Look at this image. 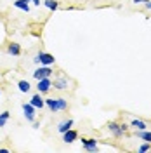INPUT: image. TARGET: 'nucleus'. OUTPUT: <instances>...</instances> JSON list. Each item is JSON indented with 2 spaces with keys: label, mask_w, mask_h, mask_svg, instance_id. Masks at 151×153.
<instances>
[{
  "label": "nucleus",
  "mask_w": 151,
  "mask_h": 153,
  "mask_svg": "<svg viewBox=\"0 0 151 153\" xmlns=\"http://www.w3.org/2000/svg\"><path fill=\"white\" fill-rule=\"evenodd\" d=\"M45 106L52 113H57V111L68 110V101L64 97H49V99H45Z\"/></svg>",
  "instance_id": "f257e3e1"
},
{
  "label": "nucleus",
  "mask_w": 151,
  "mask_h": 153,
  "mask_svg": "<svg viewBox=\"0 0 151 153\" xmlns=\"http://www.w3.org/2000/svg\"><path fill=\"white\" fill-rule=\"evenodd\" d=\"M33 61L37 63V65H45V66H52L54 63H56V57L52 56V54H49V52H38L37 56L33 57Z\"/></svg>",
  "instance_id": "f03ea898"
},
{
  "label": "nucleus",
  "mask_w": 151,
  "mask_h": 153,
  "mask_svg": "<svg viewBox=\"0 0 151 153\" xmlns=\"http://www.w3.org/2000/svg\"><path fill=\"white\" fill-rule=\"evenodd\" d=\"M21 108H23V115H24V118H26L28 122H35L37 108L31 105V103H23V105H21Z\"/></svg>",
  "instance_id": "7ed1b4c3"
},
{
  "label": "nucleus",
  "mask_w": 151,
  "mask_h": 153,
  "mask_svg": "<svg viewBox=\"0 0 151 153\" xmlns=\"http://www.w3.org/2000/svg\"><path fill=\"white\" fill-rule=\"evenodd\" d=\"M47 76H52V68L45 66V65H40V66L33 71V78L35 80H40V78H47Z\"/></svg>",
  "instance_id": "20e7f679"
},
{
  "label": "nucleus",
  "mask_w": 151,
  "mask_h": 153,
  "mask_svg": "<svg viewBox=\"0 0 151 153\" xmlns=\"http://www.w3.org/2000/svg\"><path fill=\"white\" fill-rule=\"evenodd\" d=\"M37 91L40 92V94H47L49 91L52 89V80H50V76H47V78H40V80H37Z\"/></svg>",
  "instance_id": "39448f33"
},
{
  "label": "nucleus",
  "mask_w": 151,
  "mask_h": 153,
  "mask_svg": "<svg viewBox=\"0 0 151 153\" xmlns=\"http://www.w3.org/2000/svg\"><path fill=\"white\" fill-rule=\"evenodd\" d=\"M82 146H84V150L87 152H97L99 148H97V141L92 139V137H82Z\"/></svg>",
  "instance_id": "423d86ee"
},
{
  "label": "nucleus",
  "mask_w": 151,
  "mask_h": 153,
  "mask_svg": "<svg viewBox=\"0 0 151 153\" xmlns=\"http://www.w3.org/2000/svg\"><path fill=\"white\" fill-rule=\"evenodd\" d=\"M108 131L113 134L115 137H122L123 134H125L122 129V124H118V122H110L108 124Z\"/></svg>",
  "instance_id": "0eeeda50"
},
{
  "label": "nucleus",
  "mask_w": 151,
  "mask_h": 153,
  "mask_svg": "<svg viewBox=\"0 0 151 153\" xmlns=\"http://www.w3.org/2000/svg\"><path fill=\"white\" fill-rule=\"evenodd\" d=\"M52 87H54L56 91H66L68 89V78L66 76H57V78H54Z\"/></svg>",
  "instance_id": "6e6552de"
},
{
  "label": "nucleus",
  "mask_w": 151,
  "mask_h": 153,
  "mask_svg": "<svg viewBox=\"0 0 151 153\" xmlns=\"http://www.w3.org/2000/svg\"><path fill=\"white\" fill-rule=\"evenodd\" d=\"M76 139H78V132H76L75 129H70V131H66V132L63 134V141H64L66 144L75 143Z\"/></svg>",
  "instance_id": "1a4fd4ad"
},
{
  "label": "nucleus",
  "mask_w": 151,
  "mask_h": 153,
  "mask_svg": "<svg viewBox=\"0 0 151 153\" xmlns=\"http://www.w3.org/2000/svg\"><path fill=\"white\" fill-rule=\"evenodd\" d=\"M30 103H31V105L35 106L37 110H42V108L45 106V99H44V97H42V94L38 92V94L31 96V99H30Z\"/></svg>",
  "instance_id": "9d476101"
},
{
  "label": "nucleus",
  "mask_w": 151,
  "mask_h": 153,
  "mask_svg": "<svg viewBox=\"0 0 151 153\" xmlns=\"http://www.w3.org/2000/svg\"><path fill=\"white\" fill-rule=\"evenodd\" d=\"M71 127H73V120H71V118H66V120H63V122L57 124V132L64 134L66 131H70Z\"/></svg>",
  "instance_id": "9b49d317"
},
{
  "label": "nucleus",
  "mask_w": 151,
  "mask_h": 153,
  "mask_svg": "<svg viewBox=\"0 0 151 153\" xmlns=\"http://www.w3.org/2000/svg\"><path fill=\"white\" fill-rule=\"evenodd\" d=\"M130 127H132L134 131H146V129H148V124H146L144 120H141V118H132Z\"/></svg>",
  "instance_id": "f8f14e48"
},
{
  "label": "nucleus",
  "mask_w": 151,
  "mask_h": 153,
  "mask_svg": "<svg viewBox=\"0 0 151 153\" xmlns=\"http://www.w3.org/2000/svg\"><path fill=\"white\" fill-rule=\"evenodd\" d=\"M7 54L12 57H16L21 54V45L19 44H16V42H10L9 45H7Z\"/></svg>",
  "instance_id": "ddd939ff"
},
{
  "label": "nucleus",
  "mask_w": 151,
  "mask_h": 153,
  "mask_svg": "<svg viewBox=\"0 0 151 153\" xmlns=\"http://www.w3.org/2000/svg\"><path fill=\"white\" fill-rule=\"evenodd\" d=\"M134 136L146 141V143H151V131H148V129L146 131H134Z\"/></svg>",
  "instance_id": "4468645a"
},
{
  "label": "nucleus",
  "mask_w": 151,
  "mask_h": 153,
  "mask_svg": "<svg viewBox=\"0 0 151 153\" xmlns=\"http://www.w3.org/2000/svg\"><path fill=\"white\" fill-rule=\"evenodd\" d=\"M14 7L21 9L23 12H30V4H28V0H16V2H14Z\"/></svg>",
  "instance_id": "2eb2a0df"
},
{
  "label": "nucleus",
  "mask_w": 151,
  "mask_h": 153,
  "mask_svg": "<svg viewBox=\"0 0 151 153\" xmlns=\"http://www.w3.org/2000/svg\"><path fill=\"white\" fill-rule=\"evenodd\" d=\"M18 89L21 91V92H30L31 84H30L28 80H19V82H18Z\"/></svg>",
  "instance_id": "dca6fc26"
},
{
  "label": "nucleus",
  "mask_w": 151,
  "mask_h": 153,
  "mask_svg": "<svg viewBox=\"0 0 151 153\" xmlns=\"http://www.w3.org/2000/svg\"><path fill=\"white\" fill-rule=\"evenodd\" d=\"M44 5H45L49 10H57L59 9V2H57V0H44Z\"/></svg>",
  "instance_id": "f3484780"
},
{
  "label": "nucleus",
  "mask_w": 151,
  "mask_h": 153,
  "mask_svg": "<svg viewBox=\"0 0 151 153\" xmlns=\"http://www.w3.org/2000/svg\"><path fill=\"white\" fill-rule=\"evenodd\" d=\"M9 117H10L9 111H2V113H0V127H5L7 120H9Z\"/></svg>",
  "instance_id": "a211bd4d"
},
{
  "label": "nucleus",
  "mask_w": 151,
  "mask_h": 153,
  "mask_svg": "<svg viewBox=\"0 0 151 153\" xmlns=\"http://www.w3.org/2000/svg\"><path fill=\"white\" fill-rule=\"evenodd\" d=\"M137 150H139L141 153H146V152H150V150H151V143H144V144H141V146H139Z\"/></svg>",
  "instance_id": "6ab92c4d"
},
{
  "label": "nucleus",
  "mask_w": 151,
  "mask_h": 153,
  "mask_svg": "<svg viewBox=\"0 0 151 153\" xmlns=\"http://www.w3.org/2000/svg\"><path fill=\"white\" fill-rule=\"evenodd\" d=\"M144 7L151 10V0H146V2H144Z\"/></svg>",
  "instance_id": "aec40b11"
},
{
  "label": "nucleus",
  "mask_w": 151,
  "mask_h": 153,
  "mask_svg": "<svg viewBox=\"0 0 151 153\" xmlns=\"http://www.w3.org/2000/svg\"><path fill=\"white\" fill-rule=\"evenodd\" d=\"M134 4H137V5H139V4H144V2H146V0H132Z\"/></svg>",
  "instance_id": "412c9836"
},
{
  "label": "nucleus",
  "mask_w": 151,
  "mask_h": 153,
  "mask_svg": "<svg viewBox=\"0 0 151 153\" xmlns=\"http://www.w3.org/2000/svg\"><path fill=\"white\" fill-rule=\"evenodd\" d=\"M31 2H33V5H37V7L40 5V0H31Z\"/></svg>",
  "instance_id": "4be33fe9"
},
{
  "label": "nucleus",
  "mask_w": 151,
  "mask_h": 153,
  "mask_svg": "<svg viewBox=\"0 0 151 153\" xmlns=\"http://www.w3.org/2000/svg\"><path fill=\"white\" fill-rule=\"evenodd\" d=\"M0 153H9V150L7 148H0Z\"/></svg>",
  "instance_id": "5701e85b"
},
{
  "label": "nucleus",
  "mask_w": 151,
  "mask_h": 153,
  "mask_svg": "<svg viewBox=\"0 0 151 153\" xmlns=\"http://www.w3.org/2000/svg\"><path fill=\"white\" fill-rule=\"evenodd\" d=\"M0 97H2V89H0Z\"/></svg>",
  "instance_id": "b1692460"
},
{
  "label": "nucleus",
  "mask_w": 151,
  "mask_h": 153,
  "mask_svg": "<svg viewBox=\"0 0 151 153\" xmlns=\"http://www.w3.org/2000/svg\"><path fill=\"white\" fill-rule=\"evenodd\" d=\"M28 2H31V0H28Z\"/></svg>",
  "instance_id": "393cba45"
}]
</instances>
